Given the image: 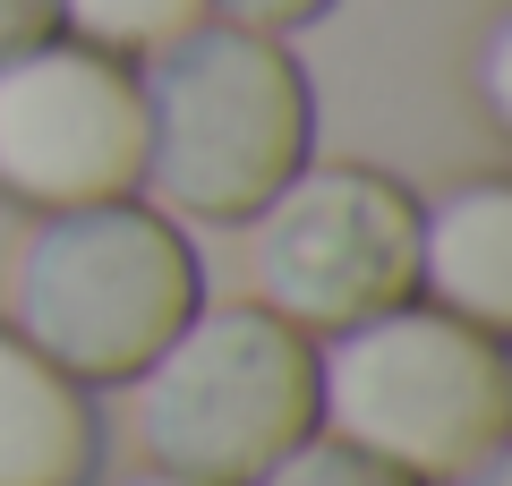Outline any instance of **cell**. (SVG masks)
Segmentation results:
<instances>
[{
    "mask_svg": "<svg viewBox=\"0 0 512 486\" xmlns=\"http://www.w3.org/2000/svg\"><path fill=\"white\" fill-rule=\"evenodd\" d=\"M146 94V180L137 197L171 222H248L256 205L316 162V94L291 35L197 18L137 60Z\"/></svg>",
    "mask_w": 512,
    "mask_h": 486,
    "instance_id": "cell-1",
    "label": "cell"
},
{
    "mask_svg": "<svg viewBox=\"0 0 512 486\" xmlns=\"http://www.w3.org/2000/svg\"><path fill=\"white\" fill-rule=\"evenodd\" d=\"M197 307H205L197 248L146 197L35 214L0 273V324L86 393L128 384Z\"/></svg>",
    "mask_w": 512,
    "mask_h": 486,
    "instance_id": "cell-2",
    "label": "cell"
},
{
    "mask_svg": "<svg viewBox=\"0 0 512 486\" xmlns=\"http://www.w3.org/2000/svg\"><path fill=\"white\" fill-rule=\"evenodd\" d=\"M316 427L419 486H453L512 435L504 333H478L427 299L376 307L316 342Z\"/></svg>",
    "mask_w": 512,
    "mask_h": 486,
    "instance_id": "cell-3",
    "label": "cell"
},
{
    "mask_svg": "<svg viewBox=\"0 0 512 486\" xmlns=\"http://www.w3.org/2000/svg\"><path fill=\"white\" fill-rule=\"evenodd\" d=\"M128 435L171 478L256 486L316 435V342L256 299L197 307L128 376Z\"/></svg>",
    "mask_w": 512,
    "mask_h": 486,
    "instance_id": "cell-4",
    "label": "cell"
},
{
    "mask_svg": "<svg viewBox=\"0 0 512 486\" xmlns=\"http://www.w3.org/2000/svg\"><path fill=\"white\" fill-rule=\"evenodd\" d=\"M248 299L308 342L419 299V197L367 162H299L248 214Z\"/></svg>",
    "mask_w": 512,
    "mask_h": 486,
    "instance_id": "cell-5",
    "label": "cell"
},
{
    "mask_svg": "<svg viewBox=\"0 0 512 486\" xmlns=\"http://www.w3.org/2000/svg\"><path fill=\"white\" fill-rule=\"evenodd\" d=\"M146 180V94L137 60L77 35H43L0 60V197L26 214L137 197Z\"/></svg>",
    "mask_w": 512,
    "mask_h": 486,
    "instance_id": "cell-6",
    "label": "cell"
},
{
    "mask_svg": "<svg viewBox=\"0 0 512 486\" xmlns=\"http://www.w3.org/2000/svg\"><path fill=\"white\" fill-rule=\"evenodd\" d=\"M419 299L478 333H512V180H453L419 205Z\"/></svg>",
    "mask_w": 512,
    "mask_h": 486,
    "instance_id": "cell-7",
    "label": "cell"
},
{
    "mask_svg": "<svg viewBox=\"0 0 512 486\" xmlns=\"http://www.w3.org/2000/svg\"><path fill=\"white\" fill-rule=\"evenodd\" d=\"M94 461V393L0 324V486H86Z\"/></svg>",
    "mask_w": 512,
    "mask_h": 486,
    "instance_id": "cell-8",
    "label": "cell"
},
{
    "mask_svg": "<svg viewBox=\"0 0 512 486\" xmlns=\"http://www.w3.org/2000/svg\"><path fill=\"white\" fill-rule=\"evenodd\" d=\"M52 18H60V35L94 43L111 60H146L171 35H188L197 18H214V0H52Z\"/></svg>",
    "mask_w": 512,
    "mask_h": 486,
    "instance_id": "cell-9",
    "label": "cell"
},
{
    "mask_svg": "<svg viewBox=\"0 0 512 486\" xmlns=\"http://www.w3.org/2000/svg\"><path fill=\"white\" fill-rule=\"evenodd\" d=\"M256 486H419V478H402L393 461H376V452H359V444H342V435L316 427L308 444H291Z\"/></svg>",
    "mask_w": 512,
    "mask_h": 486,
    "instance_id": "cell-10",
    "label": "cell"
},
{
    "mask_svg": "<svg viewBox=\"0 0 512 486\" xmlns=\"http://www.w3.org/2000/svg\"><path fill=\"white\" fill-rule=\"evenodd\" d=\"M333 0H214V18L231 26H256V35H299V26H316Z\"/></svg>",
    "mask_w": 512,
    "mask_h": 486,
    "instance_id": "cell-11",
    "label": "cell"
},
{
    "mask_svg": "<svg viewBox=\"0 0 512 486\" xmlns=\"http://www.w3.org/2000/svg\"><path fill=\"white\" fill-rule=\"evenodd\" d=\"M43 35H60L52 0H0V60L26 52V43H43Z\"/></svg>",
    "mask_w": 512,
    "mask_h": 486,
    "instance_id": "cell-12",
    "label": "cell"
},
{
    "mask_svg": "<svg viewBox=\"0 0 512 486\" xmlns=\"http://www.w3.org/2000/svg\"><path fill=\"white\" fill-rule=\"evenodd\" d=\"M504 43H512V26L495 18V26H487V52H478V94H487V120H495V128L512 120V94H504Z\"/></svg>",
    "mask_w": 512,
    "mask_h": 486,
    "instance_id": "cell-13",
    "label": "cell"
},
{
    "mask_svg": "<svg viewBox=\"0 0 512 486\" xmlns=\"http://www.w3.org/2000/svg\"><path fill=\"white\" fill-rule=\"evenodd\" d=\"M453 486H512V452H487L478 469H461Z\"/></svg>",
    "mask_w": 512,
    "mask_h": 486,
    "instance_id": "cell-14",
    "label": "cell"
},
{
    "mask_svg": "<svg viewBox=\"0 0 512 486\" xmlns=\"http://www.w3.org/2000/svg\"><path fill=\"white\" fill-rule=\"evenodd\" d=\"M128 486H197V478H171V469H146V478H128Z\"/></svg>",
    "mask_w": 512,
    "mask_h": 486,
    "instance_id": "cell-15",
    "label": "cell"
}]
</instances>
